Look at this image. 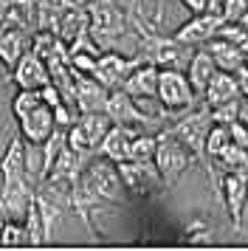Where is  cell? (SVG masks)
<instances>
[{"label":"cell","instance_id":"obj_1","mask_svg":"<svg viewBox=\"0 0 248 251\" xmlns=\"http://www.w3.org/2000/svg\"><path fill=\"white\" fill-rule=\"evenodd\" d=\"M90 12V37L99 43L101 51H113L116 40L127 34V17L119 9L116 0H93L88 6Z\"/></svg>","mask_w":248,"mask_h":251},{"label":"cell","instance_id":"obj_2","mask_svg":"<svg viewBox=\"0 0 248 251\" xmlns=\"http://www.w3.org/2000/svg\"><path fill=\"white\" fill-rule=\"evenodd\" d=\"M155 167L161 172V178L167 186L178 183V178L189 167V147L180 141L172 130L158 136V152H155Z\"/></svg>","mask_w":248,"mask_h":251},{"label":"cell","instance_id":"obj_3","mask_svg":"<svg viewBox=\"0 0 248 251\" xmlns=\"http://www.w3.org/2000/svg\"><path fill=\"white\" fill-rule=\"evenodd\" d=\"M158 99L164 102L167 110H189L198 93L192 88L189 76L183 71L175 68H161V79H158Z\"/></svg>","mask_w":248,"mask_h":251},{"label":"cell","instance_id":"obj_4","mask_svg":"<svg viewBox=\"0 0 248 251\" xmlns=\"http://www.w3.org/2000/svg\"><path fill=\"white\" fill-rule=\"evenodd\" d=\"M138 57H124L119 51H101L99 62H96V71H93V76L107 88V91H122L127 79H130V74L138 68Z\"/></svg>","mask_w":248,"mask_h":251},{"label":"cell","instance_id":"obj_5","mask_svg":"<svg viewBox=\"0 0 248 251\" xmlns=\"http://www.w3.org/2000/svg\"><path fill=\"white\" fill-rule=\"evenodd\" d=\"M119 175L127 192L133 195H152L164 186V178L158 172L155 161H122L119 164Z\"/></svg>","mask_w":248,"mask_h":251},{"label":"cell","instance_id":"obj_6","mask_svg":"<svg viewBox=\"0 0 248 251\" xmlns=\"http://www.w3.org/2000/svg\"><path fill=\"white\" fill-rule=\"evenodd\" d=\"M212 122H214V116H212V107L206 104V107H200L198 113H192L186 116L183 122H180L172 133L189 147V152H195V155H200V152H206V138H209V130H212Z\"/></svg>","mask_w":248,"mask_h":251},{"label":"cell","instance_id":"obj_7","mask_svg":"<svg viewBox=\"0 0 248 251\" xmlns=\"http://www.w3.org/2000/svg\"><path fill=\"white\" fill-rule=\"evenodd\" d=\"M223 25H225V20L220 17V14L203 12V14H198V17H192L183 28H178L175 40L183 43V46H192V48L195 46H206L209 40H214V37L220 34Z\"/></svg>","mask_w":248,"mask_h":251},{"label":"cell","instance_id":"obj_8","mask_svg":"<svg viewBox=\"0 0 248 251\" xmlns=\"http://www.w3.org/2000/svg\"><path fill=\"white\" fill-rule=\"evenodd\" d=\"M107 99H110V91L93 74H76V110L79 113H104Z\"/></svg>","mask_w":248,"mask_h":251},{"label":"cell","instance_id":"obj_9","mask_svg":"<svg viewBox=\"0 0 248 251\" xmlns=\"http://www.w3.org/2000/svg\"><path fill=\"white\" fill-rule=\"evenodd\" d=\"M104 113L113 119V125H124V127H147V125H152V122L138 110L135 99L124 91V88L122 91H110V99H107Z\"/></svg>","mask_w":248,"mask_h":251},{"label":"cell","instance_id":"obj_10","mask_svg":"<svg viewBox=\"0 0 248 251\" xmlns=\"http://www.w3.org/2000/svg\"><path fill=\"white\" fill-rule=\"evenodd\" d=\"M20 122V133L25 141H48V136L56 130V119H54V107L51 104H40V107H34L28 110L25 116L17 119Z\"/></svg>","mask_w":248,"mask_h":251},{"label":"cell","instance_id":"obj_11","mask_svg":"<svg viewBox=\"0 0 248 251\" xmlns=\"http://www.w3.org/2000/svg\"><path fill=\"white\" fill-rule=\"evenodd\" d=\"M14 85L25 88V91H43L45 85H51V74H48L45 59L37 57L34 51H28L14 68Z\"/></svg>","mask_w":248,"mask_h":251},{"label":"cell","instance_id":"obj_12","mask_svg":"<svg viewBox=\"0 0 248 251\" xmlns=\"http://www.w3.org/2000/svg\"><path fill=\"white\" fill-rule=\"evenodd\" d=\"M149 57L158 68H175V71H186L192 62V46H183L175 37L172 40H155L149 48Z\"/></svg>","mask_w":248,"mask_h":251},{"label":"cell","instance_id":"obj_13","mask_svg":"<svg viewBox=\"0 0 248 251\" xmlns=\"http://www.w3.org/2000/svg\"><path fill=\"white\" fill-rule=\"evenodd\" d=\"M243 96L240 91V79L237 74H228V71H217L209 82V88L203 93V99L209 107H220V104H228V102H237Z\"/></svg>","mask_w":248,"mask_h":251},{"label":"cell","instance_id":"obj_14","mask_svg":"<svg viewBox=\"0 0 248 251\" xmlns=\"http://www.w3.org/2000/svg\"><path fill=\"white\" fill-rule=\"evenodd\" d=\"M135 127H124V125H113L110 133L104 136L101 141L99 152L104 158L116 161V164H122V161H130V147H133V138H135Z\"/></svg>","mask_w":248,"mask_h":251},{"label":"cell","instance_id":"obj_15","mask_svg":"<svg viewBox=\"0 0 248 251\" xmlns=\"http://www.w3.org/2000/svg\"><path fill=\"white\" fill-rule=\"evenodd\" d=\"M206 51L214 57L217 68L228 71V74H237V71L248 62L246 51L237 46V43H231V40H223V37H214V40H209V43H206Z\"/></svg>","mask_w":248,"mask_h":251},{"label":"cell","instance_id":"obj_16","mask_svg":"<svg viewBox=\"0 0 248 251\" xmlns=\"http://www.w3.org/2000/svg\"><path fill=\"white\" fill-rule=\"evenodd\" d=\"M90 31V12L88 9H82V6H71L62 17H59V23H56V34L59 40L65 43V46H74L79 37H85Z\"/></svg>","mask_w":248,"mask_h":251},{"label":"cell","instance_id":"obj_17","mask_svg":"<svg viewBox=\"0 0 248 251\" xmlns=\"http://www.w3.org/2000/svg\"><path fill=\"white\" fill-rule=\"evenodd\" d=\"M158 79H161V68L155 62L149 65H138L130 74V79L124 85V91L130 93L133 99H144V96H158Z\"/></svg>","mask_w":248,"mask_h":251},{"label":"cell","instance_id":"obj_18","mask_svg":"<svg viewBox=\"0 0 248 251\" xmlns=\"http://www.w3.org/2000/svg\"><path fill=\"white\" fill-rule=\"evenodd\" d=\"M0 175H3V181L28 178L25 175V138H23V133L6 144V152L0 158Z\"/></svg>","mask_w":248,"mask_h":251},{"label":"cell","instance_id":"obj_19","mask_svg":"<svg viewBox=\"0 0 248 251\" xmlns=\"http://www.w3.org/2000/svg\"><path fill=\"white\" fill-rule=\"evenodd\" d=\"M223 189H225V206H228V212H231V220H234V226L240 228L243 206H246V198H248V178L237 170V172H231V175H225Z\"/></svg>","mask_w":248,"mask_h":251},{"label":"cell","instance_id":"obj_20","mask_svg":"<svg viewBox=\"0 0 248 251\" xmlns=\"http://www.w3.org/2000/svg\"><path fill=\"white\" fill-rule=\"evenodd\" d=\"M31 51V43H28V31H17V28H6L0 34V59L9 65L11 71L17 68L25 54Z\"/></svg>","mask_w":248,"mask_h":251},{"label":"cell","instance_id":"obj_21","mask_svg":"<svg viewBox=\"0 0 248 251\" xmlns=\"http://www.w3.org/2000/svg\"><path fill=\"white\" fill-rule=\"evenodd\" d=\"M217 62H214V57L203 48V51H198L195 57H192L189 68H186V76H189L192 88H195V93L200 96V93H206V88H209V82H212V76L217 74Z\"/></svg>","mask_w":248,"mask_h":251},{"label":"cell","instance_id":"obj_22","mask_svg":"<svg viewBox=\"0 0 248 251\" xmlns=\"http://www.w3.org/2000/svg\"><path fill=\"white\" fill-rule=\"evenodd\" d=\"M6 25L17 31H31L37 25V0H11Z\"/></svg>","mask_w":248,"mask_h":251},{"label":"cell","instance_id":"obj_23","mask_svg":"<svg viewBox=\"0 0 248 251\" xmlns=\"http://www.w3.org/2000/svg\"><path fill=\"white\" fill-rule=\"evenodd\" d=\"M79 127L88 133L90 144L99 150V147H101V141H104V136L110 133L113 119H110L107 113H79Z\"/></svg>","mask_w":248,"mask_h":251},{"label":"cell","instance_id":"obj_24","mask_svg":"<svg viewBox=\"0 0 248 251\" xmlns=\"http://www.w3.org/2000/svg\"><path fill=\"white\" fill-rule=\"evenodd\" d=\"M48 175H54V178H65V181H76L79 175H82V155H79L76 150L65 147L59 152V158L54 161V167ZM45 175V178H48Z\"/></svg>","mask_w":248,"mask_h":251},{"label":"cell","instance_id":"obj_25","mask_svg":"<svg viewBox=\"0 0 248 251\" xmlns=\"http://www.w3.org/2000/svg\"><path fill=\"white\" fill-rule=\"evenodd\" d=\"M25 175L34 186L45 178V147L40 141H25Z\"/></svg>","mask_w":248,"mask_h":251},{"label":"cell","instance_id":"obj_26","mask_svg":"<svg viewBox=\"0 0 248 251\" xmlns=\"http://www.w3.org/2000/svg\"><path fill=\"white\" fill-rule=\"evenodd\" d=\"M234 144V138H231V127L228 125H217L209 130V138H206V155H212V158H223L225 150Z\"/></svg>","mask_w":248,"mask_h":251},{"label":"cell","instance_id":"obj_27","mask_svg":"<svg viewBox=\"0 0 248 251\" xmlns=\"http://www.w3.org/2000/svg\"><path fill=\"white\" fill-rule=\"evenodd\" d=\"M0 246H31L28 226L20 220H3L0 226Z\"/></svg>","mask_w":248,"mask_h":251},{"label":"cell","instance_id":"obj_28","mask_svg":"<svg viewBox=\"0 0 248 251\" xmlns=\"http://www.w3.org/2000/svg\"><path fill=\"white\" fill-rule=\"evenodd\" d=\"M45 99H43V91H25V88H20V91L11 96V113L17 116H25L28 110H34V107H40Z\"/></svg>","mask_w":248,"mask_h":251},{"label":"cell","instance_id":"obj_29","mask_svg":"<svg viewBox=\"0 0 248 251\" xmlns=\"http://www.w3.org/2000/svg\"><path fill=\"white\" fill-rule=\"evenodd\" d=\"M155 152H158V138L149 136V133H141V136L133 138L130 161H155Z\"/></svg>","mask_w":248,"mask_h":251},{"label":"cell","instance_id":"obj_30","mask_svg":"<svg viewBox=\"0 0 248 251\" xmlns=\"http://www.w3.org/2000/svg\"><path fill=\"white\" fill-rule=\"evenodd\" d=\"M25 226H28V234H31V246H43V243H48V240H45V223H43V215H40V206H37V201L28 206Z\"/></svg>","mask_w":248,"mask_h":251},{"label":"cell","instance_id":"obj_31","mask_svg":"<svg viewBox=\"0 0 248 251\" xmlns=\"http://www.w3.org/2000/svg\"><path fill=\"white\" fill-rule=\"evenodd\" d=\"M68 147L71 150H76L79 155L85 158V155H90V152H96V147L90 144V138H88V133L79 127V122L74 127H68Z\"/></svg>","mask_w":248,"mask_h":251},{"label":"cell","instance_id":"obj_32","mask_svg":"<svg viewBox=\"0 0 248 251\" xmlns=\"http://www.w3.org/2000/svg\"><path fill=\"white\" fill-rule=\"evenodd\" d=\"M212 116L217 125H234L237 119H240V99L237 102H228V104H220V107H212Z\"/></svg>","mask_w":248,"mask_h":251},{"label":"cell","instance_id":"obj_33","mask_svg":"<svg viewBox=\"0 0 248 251\" xmlns=\"http://www.w3.org/2000/svg\"><path fill=\"white\" fill-rule=\"evenodd\" d=\"M231 127V138H234V144H240V147H246L248 150V122L240 116L234 125H228Z\"/></svg>","mask_w":248,"mask_h":251},{"label":"cell","instance_id":"obj_34","mask_svg":"<svg viewBox=\"0 0 248 251\" xmlns=\"http://www.w3.org/2000/svg\"><path fill=\"white\" fill-rule=\"evenodd\" d=\"M180 3H183L186 9H192L195 14H203V12H209V3H212V0H180Z\"/></svg>","mask_w":248,"mask_h":251},{"label":"cell","instance_id":"obj_35","mask_svg":"<svg viewBox=\"0 0 248 251\" xmlns=\"http://www.w3.org/2000/svg\"><path fill=\"white\" fill-rule=\"evenodd\" d=\"M237 79H240V91H243V96L248 99V62L237 71Z\"/></svg>","mask_w":248,"mask_h":251},{"label":"cell","instance_id":"obj_36","mask_svg":"<svg viewBox=\"0 0 248 251\" xmlns=\"http://www.w3.org/2000/svg\"><path fill=\"white\" fill-rule=\"evenodd\" d=\"M240 23H243V28H246V31H248V12L243 14V20H240Z\"/></svg>","mask_w":248,"mask_h":251},{"label":"cell","instance_id":"obj_37","mask_svg":"<svg viewBox=\"0 0 248 251\" xmlns=\"http://www.w3.org/2000/svg\"><path fill=\"white\" fill-rule=\"evenodd\" d=\"M76 3H93V0H76Z\"/></svg>","mask_w":248,"mask_h":251}]
</instances>
